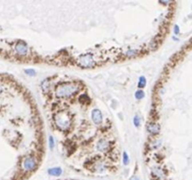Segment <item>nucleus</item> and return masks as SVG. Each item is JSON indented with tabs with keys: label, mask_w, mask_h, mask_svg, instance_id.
Returning a JSON list of instances; mask_svg holds the SVG:
<instances>
[{
	"label": "nucleus",
	"mask_w": 192,
	"mask_h": 180,
	"mask_svg": "<svg viewBox=\"0 0 192 180\" xmlns=\"http://www.w3.org/2000/svg\"><path fill=\"white\" fill-rule=\"evenodd\" d=\"M80 90V86L76 83H63L55 88V95L57 98H69L74 96Z\"/></svg>",
	"instance_id": "f257e3e1"
},
{
	"label": "nucleus",
	"mask_w": 192,
	"mask_h": 180,
	"mask_svg": "<svg viewBox=\"0 0 192 180\" xmlns=\"http://www.w3.org/2000/svg\"><path fill=\"white\" fill-rule=\"evenodd\" d=\"M53 121H55L56 127L59 128L61 130H69L70 126H71V118L65 112L56 113L55 116H53Z\"/></svg>",
	"instance_id": "f03ea898"
},
{
	"label": "nucleus",
	"mask_w": 192,
	"mask_h": 180,
	"mask_svg": "<svg viewBox=\"0 0 192 180\" xmlns=\"http://www.w3.org/2000/svg\"><path fill=\"white\" fill-rule=\"evenodd\" d=\"M78 64L83 68H92L95 66L96 62L91 54H85V55H82L79 57Z\"/></svg>",
	"instance_id": "7ed1b4c3"
},
{
	"label": "nucleus",
	"mask_w": 192,
	"mask_h": 180,
	"mask_svg": "<svg viewBox=\"0 0 192 180\" xmlns=\"http://www.w3.org/2000/svg\"><path fill=\"white\" fill-rule=\"evenodd\" d=\"M38 163L35 158L33 157H27L25 159V161L23 162V168L27 172H32L37 168Z\"/></svg>",
	"instance_id": "20e7f679"
},
{
	"label": "nucleus",
	"mask_w": 192,
	"mask_h": 180,
	"mask_svg": "<svg viewBox=\"0 0 192 180\" xmlns=\"http://www.w3.org/2000/svg\"><path fill=\"white\" fill-rule=\"evenodd\" d=\"M15 52L22 56H27L28 55V47L26 45V43H25L23 41H19L15 45Z\"/></svg>",
	"instance_id": "39448f33"
},
{
	"label": "nucleus",
	"mask_w": 192,
	"mask_h": 180,
	"mask_svg": "<svg viewBox=\"0 0 192 180\" xmlns=\"http://www.w3.org/2000/svg\"><path fill=\"white\" fill-rule=\"evenodd\" d=\"M111 147V144L109 141L105 140V139H100L97 141L96 145V148L99 152H107Z\"/></svg>",
	"instance_id": "423d86ee"
},
{
	"label": "nucleus",
	"mask_w": 192,
	"mask_h": 180,
	"mask_svg": "<svg viewBox=\"0 0 192 180\" xmlns=\"http://www.w3.org/2000/svg\"><path fill=\"white\" fill-rule=\"evenodd\" d=\"M91 118L96 125H99L103 122V116L101 111L99 109H94L91 113Z\"/></svg>",
	"instance_id": "0eeeda50"
},
{
	"label": "nucleus",
	"mask_w": 192,
	"mask_h": 180,
	"mask_svg": "<svg viewBox=\"0 0 192 180\" xmlns=\"http://www.w3.org/2000/svg\"><path fill=\"white\" fill-rule=\"evenodd\" d=\"M159 130H160L159 125L155 123V122H150V123L147 125V131L149 132L150 134L156 135L159 132Z\"/></svg>",
	"instance_id": "6e6552de"
},
{
	"label": "nucleus",
	"mask_w": 192,
	"mask_h": 180,
	"mask_svg": "<svg viewBox=\"0 0 192 180\" xmlns=\"http://www.w3.org/2000/svg\"><path fill=\"white\" fill-rule=\"evenodd\" d=\"M62 169L60 167H53L48 170V174L52 176H59L62 175Z\"/></svg>",
	"instance_id": "1a4fd4ad"
},
{
	"label": "nucleus",
	"mask_w": 192,
	"mask_h": 180,
	"mask_svg": "<svg viewBox=\"0 0 192 180\" xmlns=\"http://www.w3.org/2000/svg\"><path fill=\"white\" fill-rule=\"evenodd\" d=\"M153 175H156V177L159 180H164L165 179V174L162 169L160 168H155L153 170Z\"/></svg>",
	"instance_id": "9d476101"
},
{
	"label": "nucleus",
	"mask_w": 192,
	"mask_h": 180,
	"mask_svg": "<svg viewBox=\"0 0 192 180\" xmlns=\"http://www.w3.org/2000/svg\"><path fill=\"white\" fill-rule=\"evenodd\" d=\"M50 86H51V83L49 82V79L43 80L41 84H40V87H41L43 92H48L50 89Z\"/></svg>",
	"instance_id": "9b49d317"
},
{
	"label": "nucleus",
	"mask_w": 192,
	"mask_h": 180,
	"mask_svg": "<svg viewBox=\"0 0 192 180\" xmlns=\"http://www.w3.org/2000/svg\"><path fill=\"white\" fill-rule=\"evenodd\" d=\"M79 101L82 104H87V103H89L90 98H89V97L87 96L86 94H83V95H81V96H80Z\"/></svg>",
	"instance_id": "f8f14e48"
},
{
	"label": "nucleus",
	"mask_w": 192,
	"mask_h": 180,
	"mask_svg": "<svg viewBox=\"0 0 192 180\" xmlns=\"http://www.w3.org/2000/svg\"><path fill=\"white\" fill-rule=\"evenodd\" d=\"M138 51L137 50H129V51H127V53H126V56H127V57H129V58H132V57H135L136 56H138Z\"/></svg>",
	"instance_id": "ddd939ff"
},
{
	"label": "nucleus",
	"mask_w": 192,
	"mask_h": 180,
	"mask_svg": "<svg viewBox=\"0 0 192 180\" xmlns=\"http://www.w3.org/2000/svg\"><path fill=\"white\" fill-rule=\"evenodd\" d=\"M144 96H145V94H144V91L141 90V89H139L137 90L135 92V98L136 100H141V98H143Z\"/></svg>",
	"instance_id": "4468645a"
},
{
	"label": "nucleus",
	"mask_w": 192,
	"mask_h": 180,
	"mask_svg": "<svg viewBox=\"0 0 192 180\" xmlns=\"http://www.w3.org/2000/svg\"><path fill=\"white\" fill-rule=\"evenodd\" d=\"M146 86V79H145V77L144 76H141V77H140V79H139V84H138V86H139L140 88H143Z\"/></svg>",
	"instance_id": "2eb2a0df"
},
{
	"label": "nucleus",
	"mask_w": 192,
	"mask_h": 180,
	"mask_svg": "<svg viewBox=\"0 0 192 180\" xmlns=\"http://www.w3.org/2000/svg\"><path fill=\"white\" fill-rule=\"evenodd\" d=\"M55 139H53V136H49V147H50V149L53 150V149L55 148Z\"/></svg>",
	"instance_id": "dca6fc26"
},
{
	"label": "nucleus",
	"mask_w": 192,
	"mask_h": 180,
	"mask_svg": "<svg viewBox=\"0 0 192 180\" xmlns=\"http://www.w3.org/2000/svg\"><path fill=\"white\" fill-rule=\"evenodd\" d=\"M133 124L135 126L136 128H139L141 126V120H140V117L138 116V115H135L133 118Z\"/></svg>",
	"instance_id": "f3484780"
},
{
	"label": "nucleus",
	"mask_w": 192,
	"mask_h": 180,
	"mask_svg": "<svg viewBox=\"0 0 192 180\" xmlns=\"http://www.w3.org/2000/svg\"><path fill=\"white\" fill-rule=\"evenodd\" d=\"M123 163L124 165H127L129 163V155L127 154L126 152L123 153Z\"/></svg>",
	"instance_id": "a211bd4d"
},
{
	"label": "nucleus",
	"mask_w": 192,
	"mask_h": 180,
	"mask_svg": "<svg viewBox=\"0 0 192 180\" xmlns=\"http://www.w3.org/2000/svg\"><path fill=\"white\" fill-rule=\"evenodd\" d=\"M25 72L27 74V75H30V76H35L36 75V70H32V69L25 70Z\"/></svg>",
	"instance_id": "6ab92c4d"
},
{
	"label": "nucleus",
	"mask_w": 192,
	"mask_h": 180,
	"mask_svg": "<svg viewBox=\"0 0 192 180\" xmlns=\"http://www.w3.org/2000/svg\"><path fill=\"white\" fill-rule=\"evenodd\" d=\"M174 33H175V34H178V33H179V27H178V25H175V26H174Z\"/></svg>",
	"instance_id": "aec40b11"
},
{
	"label": "nucleus",
	"mask_w": 192,
	"mask_h": 180,
	"mask_svg": "<svg viewBox=\"0 0 192 180\" xmlns=\"http://www.w3.org/2000/svg\"><path fill=\"white\" fill-rule=\"evenodd\" d=\"M130 180H139V178L136 177V176H132V177L130 178Z\"/></svg>",
	"instance_id": "412c9836"
}]
</instances>
